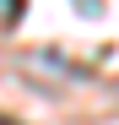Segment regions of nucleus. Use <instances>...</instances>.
Returning <instances> with one entry per match:
<instances>
[{
  "instance_id": "nucleus-1",
  "label": "nucleus",
  "mask_w": 119,
  "mask_h": 125,
  "mask_svg": "<svg viewBox=\"0 0 119 125\" xmlns=\"http://www.w3.org/2000/svg\"><path fill=\"white\" fill-rule=\"evenodd\" d=\"M22 6H27V0H0V27H11L16 16H22Z\"/></svg>"
}]
</instances>
